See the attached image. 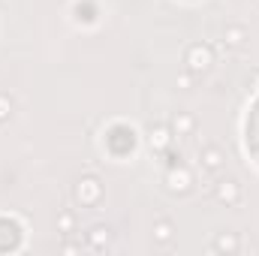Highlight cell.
I'll return each mask as SVG.
<instances>
[{
    "label": "cell",
    "instance_id": "7",
    "mask_svg": "<svg viewBox=\"0 0 259 256\" xmlns=\"http://www.w3.org/2000/svg\"><path fill=\"white\" fill-rule=\"evenodd\" d=\"M244 42H247L244 24H226V27H223V46H226V49H241Z\"/></svg>",
    "mask_w": 259,
    "mask_h": 256
},
{
    "label": "cell",
    "instance_id": "6",
    "mask_svg": "<svg viewBox=\"0 0 259 256\" xmlns=\"http://www.w3.org/2000/svg\"><path fill=\"white\" fill-rule=\"evenodd\" d=\"M223 151L217 148V145H205L202 151H199V166L205 169V172H217L220 166H223Z\"/></svg>",
    "mask_w": 259,
    "mask_h": 256
},
{
    "label": "cell",
    "instance_id": "14",
    "mask_svg": "<svg viewBox=\"0 0 259 256\" xmlns=\"http://www.w3.org/2000/svg\"><path fill=\"white\" fill-rule=\"evenodd\" d=\"M178 88H184V91H187V88H190V75H181V78H178Z\"/></svg>",
    "mask_w": 259,
    "mask_h": 256
},
{
    "label": "cell",
    "instance_id": "1",
    "mask_svg": "<svg viewBox=\"0 0 259 256\" xmlns=\"http://www.w3.org/2000/svg\"><path fill=\"white\" fill-rule=\"evenodd\" d=\"M184 64H187V72L190 75H202L214 66V49L208 42H193L187 52H184Z\"/></svg>",
    "mask_w": 259,
    "mask_h": 256
},
{
    "label": "cell",
    "instance_id": "11",
    "mask_svg": "<svg viewBox=\"0 0 259 256\" xmlns=\"http://www.w3.org/2000/svg\"><path fill=\"white\" fill-rule=\"evenodd\" d=\"M172 133L175 136H190L193 133V127H196V121H193V115H187V112H178L175 118H172Z\"/></svg>",
    "mask_w": 259,
    "mask_h": 256
},
{
    "label": "cell",
    "instance_id": "8",
    "mask_svg": "<svg viewBox=\"0 0 259 256\" xmlns=\"http://www.w3.org/2000/svg\"><path fill=\"white\" fill-rule=\"evenodd\" d=\"M214 250H217V253H238V250H241V238H238V232H217V238H214Z\"/></svg>",
    "mask_w": 259,
    "mask_h": 256
},
{
    "label": "cell",
    "instance_id": "2",
    "mask_svg": "<svg viewBox=\"0 0 259 256\" xmlns=\"http://www.w3.org/2000/svg\"><path fill=\"white\" fill-rule=\"evenodd\" d=\"M72 199L81 205V208H94L100 199H103V184L94 178V175H81L72 187Z\"/></svg>",
    "mask_w": 259,
    "mask_h": 256
},
{
    "label": "cell",
    "instance_id": "12",
    "mask_svg": "<svg viewBox=\"0 0 259 256\" xmlns=\"http://www.w3.org/2000/svg\"><path fill=\"white\" fill-rule=\"evenodd\" d=\"M72 229H75V214L72 211H61L58 214V232L61 235H72Z\"/></svg>",
    "mask_w": 259,
    "mask_h": 256
},
{
    "label": "cell",
    "instance_id": "10",
    "mask_svg": "<svg viewBox=\"0 0 259 256\" xmlns=\"http://www.w3.org/2000/svg\"><path fill=\"white\" fill-rule=\"evenodd\" d=\"M172 235H175V223L166 220V217H160V220L154 223V241H157V244H169Z\"/></svg>",
    "mask_w": 259,
    "mask_h": 256
},
{
    "label": "cell",
    "instance_id": "5",
    "mask_svg": "<svg viewBox=\"0 0 259 256\" xmlns=\"http://www.w3.org/2000/svg\"><path fill=\"white\" fill-rule=\"evenodd\" d=\"M172 127L169 124H157V127H151V133H148V145H151V151L154 154H163L169 145H172Z\"/></svg>",
    "mask_w": 259,
    "mask_h": 256
},
{
    "label": "cell",
    "instance_id": "3",
    "mask_svg": "<svg viewBox=\"0 0 259 256\" xmlns=\"http://www.w3.org/2000/svg\"><path fill=\"white\" fill-rule=\"evenodd\" d=\"M241 196H244V190H241V184L235 178H223V181L214 184V199L220 205H226V208H235L241 202Z\"/></svg>",
    "mask_w": 259,
    "mask_h": 256
},
{
    "label": "cell",
    "instance_id": "9",
    "mask_svg": "<svg viewBox=\"0 0 259 256\" xmlns=\"http://www.w3.org/2000/svg\"><path fill=\"white\" fill-rule=\"evenodd\" d=\"M109 241H112V229H109V226H91V229H88V244H91L94 250L109 247Z\"/></svg>",
    "mask_w": 259,
    "mask_h": 256
},
{
    "label": "cell",
    "instance_id": "13",
    "mask_svg": "<svg viewBox=\"0 0 259 256\" xmlns=\"http://www.w3.org/2000/svg\"><path fill=\"white\" fill-rule=\"evenodd\" d=\"M12 118V100L9 94H0V124H6Z\"/></svg>",
    "mask_w": 259,
    "mask_h": 256
},
{
    "label": "cell",
    "instance_id": "4",
    "mask_svg": "<svg viewBox=\"0 0 259 256\" xmlns=\"http://www.w3.org/2000/svg\"><path fill=\"white\" fill-rule=\"evenodd\" d=\"M190 187H193L190 169L187 166H169V172H166V190L184 196V193H190Z\"/></svg>",
    "mask_w": 259,
    "mask_h": 256
}]
</instances>
